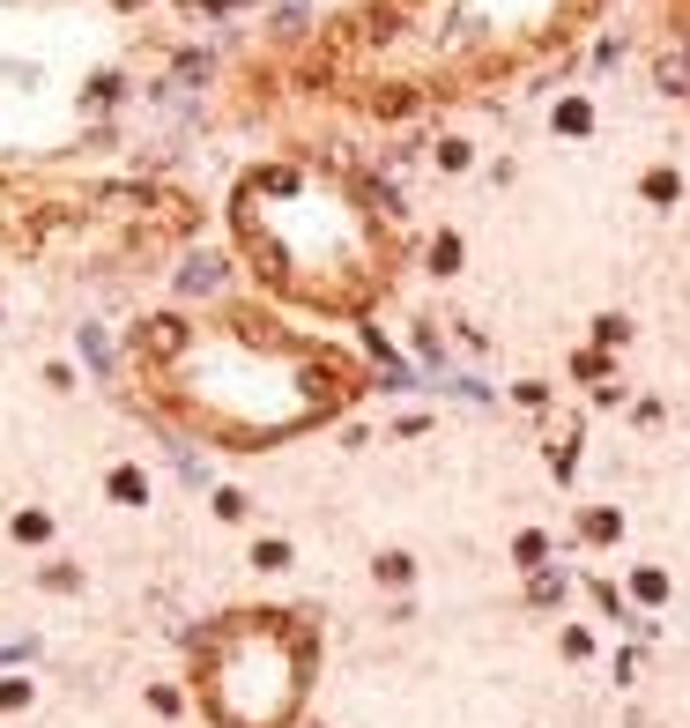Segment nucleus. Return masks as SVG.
<instances>
[{"label": "nucleus", "mask_w": 690, "mask_h": 728, "mask_svg": "<svg viewBox=\"0 0 690 728\" xmlns=\"http://www.w3.org/2000/svg\"><path fill=\"white\" fill-rule=\"evenodd\" d=\"M126 387L156 424L223 453H268L342 424L364 402L371 365L334 335L282 320V305H200L126 327Z\"/></svg>", "instance_id": "nucleus-1"}, {"label": "nucleus", "mask_w": 690, "mask_h": 728, "mask_svg": "<svg viewBox=\"0 0 690 728\" xmlns=\"http://www.w3.org/2000/svg\"><path fill=\"white\" fill-rule=\"evenodd\" d=\"M609 0H349L297 52V90L364 120H416L565 60Z\"/></svg>", "instance_id": "nucleus-2"}, {"label": "nucleus", "mask_w": 690, "mask_h": 728, "mask_svg": "<svg viewBox=\"0 0 690 728\" xmlns=\"http://www.w3.org/2000/svg\"><path fill=\"white\" fill-rule=\"evenodd\" d=\"M230 246L260 298L312 320H371L409 276L387 186L334 156H268L230 186Z\"/></svg>", "instance_id": "nucleus-3"}, {"label": "nucleus", "mask_w": 690, "mask_h": 728, "mask_svg": "<svg viewBox=\"0 0 690 728\" xmlns=\"http://www.w3.org/2000/svg\"><path fill=\"white\" fill-rule=\"evenodd\" d=\"M320 617L282 603H238L186 647V691L208 728H305L320 684Z\"/></svg>", "instance_id": "nucleus-4"}, {"label": "nucleus", "mask_w": 690, "mask_h": 728, "mask_svg": "<svg viewBox=\"0 0 690 728\" xmlns=\"http://www.w3.org/2000/svg\"><path fill=\"white\" fill-rule=\"evenodd\" d=\"M104 491H112V505H148V476L134 469V461H120V469L104 476Z\"/></svg>", "instance_id": "nucleus-5"}, {"label": "nucleus", "mask_w": 690, "mask_h": 728, "mask_svg": "<svg viewBox=\"0 0 690 728\" xmlns=\"http://www.w3.org/2000/svg\"><path fill=\"white\" fill-rule=\"evenodd\" d=\"M290 565H297V551L282 535H260V543H253V573H290Z\"/></svg>", "instance_id": "nucleus-6"}, {"label": "nucleus", "mask_w": 690, "mask_h": 728, "mask_svg": "<svg viewBox=\"0 0 690 728\" xmlns=\"http://www.w3.org/2000/svg\"><path fill=\"white\" fill-rule=\"evenodd\" d=\"M543 557H549V535H543V527H519V543H513V565H527V573H543Z\"/></svg>", "instance_id": "nucleus-7"}, {"label": "nucleus", "mask_w": 690, "mask_h": 728, "mask_svg": "<svg viewBox=\"0 0 690 728\" xmlns=\"http://www.w3.org/2000/svg\"><path fill=\"white\" fill-rule=\"evenodd\" d=\"M8 527H16V543H52V513H38V505H23Z\"/></svg>", "instance_id": "nucleus-8"}, {"label": "nucleus", "mask_w": 690, "mask_h": 728, "mask_svg": "<svg viewBox=\"0 0 690 728\" xmlns=\"http://www.w3.org/2000/svg\"><path fill=\"white\" fill-rule=\"evenodd\" d=\"M579 527H587V543H617V535H624V521L609 513V505H594V513H587Z\"/></svg>", "instance_id": "nucleus-9"}, {"label": "nucleus", "mask_w": 690, "mask_h": 728, "mask_svg": "<svg viewBox=\"0 0 690 728\" xmlns=\"http://www.w3.org/2000/svg\"><path fill=\"white\" fill-rule=\"evenodd\" d=\"M371 573H379V587H409V580H416V565H409L401 551H387L379 565H371Z\"/></svg>", "instance_id": "nucleus-10"}, {"label": "nucleus", "mask_w": 690, "mask_h": 728, "mask_svg": "<svg viewBox=\"0 0 690 728\" xmlns=\"http://www.w3.org/2000/svg\"><path fill=\"white\" fill-rule=\"evenodd\" d=\"M631 595H639V603H668V573L639 565V573H631Z\"/></svg>", "instance_id": "nucleus-11"}, {"label": "nucleus", "mask_w": 690, "mask_h": 728, "mask_svg": "<svg viewBox=\"0 0 690 728\" xmlns=\"http://www.w3.org/2000/svg\"><path fill=\"white\" fill-rule=\"evenodd\" d=\"M431 268H439V276H453V268H461V238H453V230L431 246Z\"/></svg>", "instance_id": "nucleus-12"}, {"label": "nucleus", "mask_w": 690, "mask_h": 728, "mask_svg": "<svg viewBox=\"0 0 690 728\" xmlns=\"http://www.w3.org/2000/svg\"><path fill=\"white\" fill-rule=\"evenodd\" d=\"M30 706V677H8L0 684V714H23Z\"/></svg>", "instance_id": "nucleus-13"}, {"label": "nucleus", "mask_w": 690, "mask_h": 728, "mask_svg": "<svg viewBox=\"0 0 690 728\" xmlns=\"http://www.w3.org/2000/svg\"><path fill=\"white\" fill-rule=\"evenodd\" d=\"M571 372L594 387V379H609V357H601V350H579V357H571Z\"/></svg>", "instance_id": "nucleus-14"}, {"label": "nucleus", "mask_w": 690, "mask_h": 728, "mask_svg": "<svg viewBox=\"0 0 690 728\" xmlns=\"http://www.w3.org/2000/svg\"><path fill=\"white\" fill-rule=\"evenodd\" d=\"M661 23L676 30V38H690V0H661Z\"/></svg>", "instance_id": "nucleus-15"}, {"label": "nucleus", "mask_w": 690, "mask_h": 728, "mask_svg": "<svg viewBox=\"0 0 690 728\" xmlns=\"http://www.w3.org/2000/svg\"><path fill=\"white\" fill-rule=\"evenodd\" d=\"M216 521H246V491H216Z\"/></svg>", "instance_id": "nucleus-16"}]
</instances>
